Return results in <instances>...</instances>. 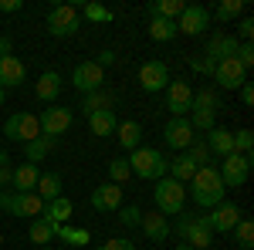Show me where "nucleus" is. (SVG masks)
Wrapping results in <instances>:
<instances>
[{
    "instance_id": "79ce46f5",
    "label": "nucleus",
    "mask_w": 254,
    "mask_h": 250,
    "mask_svg": "<svg viewBox=\"0 0 254 250\" xmlns=\"http://www.w3.org/2000/svg\"><path fill=\"white\" fill-rule=\"evenodd\" d=\"M119 223L122 227H139L142 223V210L139 206H119Z\"/></svg>"
},
{
    "instance_id": "58836bf2",
    "label": "nucleus",
    "mask_w": 254,
    "mask_h": 250,
    "mask_svg": "<svg viewBox=\"0 0 254 250\" xmlns=\"http://www.w3.org/2000/svg\"><path fill=\"white\" fill-rule=\"evenodd\" d=\"M187 155L193 159V166L200 169V166H207V159H210V149H207V142H203V139L196 135L193 142H190V149H187Z\"/></svg>"
},
{
    "instance_id": "3c124183",
    "label": "nucleus",
    "mask_w": 254,
    "mask_h": 250,
    "mask_svg": "<svg viewBox=\"0 0 254 250\" xmlns=\"http://www.w3.org/2000/svg\"><path fill=\"white\" fill-rule=\"evenodd\" d=\"M20 7H24L20 0H0V10H3V14H14V10H20Z\"/></svg>"
},
{
    "instance_id": "473e14b6",
    "label": "nucleus",
    "mask_w": 254,
    "mask_h": 250,
    "mask_svg": "<svg viewBox=\"0 0 254 250\" xmlns=\"http://www.w3.org/2000/svg\"><path fill=\"white\" fill-rule=\"evenodd\" d=\"M180 31H176V20H163V17H149V38L159 41V44H166V41H173Z\"/></svg>"
},
{
    "instance_id": "e433bc0d",
    "label": "nucleus",
    "mask_w": 254,
    "mask_h": 250,
    "mask_svg": "<svg viewBox=\"0 0 254 250\" xmlns=\"http://www.w3.org/2000/svg\"><path fill=\"white\" fill-rule=\"evenodd\" d=\"M129 176H132V169H129V159H112V162H109V183L122 186Z\"/></svg>"
},
{
    "instance_id": "72a5a7b5",
    "label": "nucleus",
    "mask_w": 254,
    "mask_h": 250,
    "mask_svg": "<svg viewBox=\"0 0 254 250\" xmlns=\"http://www.w3.org/2000/svg\"><path fill=\"white\" fill-rule=\"evenodd\" d=\"M183 0H156V3H149V17H163V20H176L183 14Z\"/></svg>"
},
{
    "instance_id": "7ed1b4c3",
    "label": "nucleus",
    "mask_w": 254,
    "mask_h": 250,
    "mask_svg": "<svg viewBox=\"0 0 254 250\" xmlns=\"http://www.w3.org/2000/svg\"><path fill=\"white\" fill-rule=\"evenodd\" d=\"M176 216H180V223H176V233H180V240H183L187 247L207 250L210 244H214V230H210L207 216H190V213H176Z\"/></svg>"
},
{
    "instance_id": "c9c22d12",
    "label": "nucleus",
    "mask_w": 254,
    "mask_h": 250,
    "mask_svg": "<svg viewBox=\"0 0 254 250\" xmlns=\"http://www.w3.org/2000/svg\"><path fill=\"white\" fill-rule=\"evenodd\" d=\"M231 233H234V240H237V247H241V250H251L254 247V223H251V220H244V216H241V220H237V227Z\"/></svg>"
},
{
    "instance_id": "864d4df0",
    "label": "nucleus",
    "mask_w": 254,
    "mask_h": 250,
    "mask_svg": "<svg viewBox=\"0 0 254 250\" xmlns=\"http://www.w3.org/2000/svg\"><path fill=\"white\" fill-rule=\"evenodd\" d=\"M3 98H7V92H3V88H0V105H3Z\"/></svg>"
},
{
    "instance_id": "aec40b11",
    "label": "nucleus",
    "mask_w": 254,
    "mask_h": 250,
    "mask_svg": "<svg viewBox=\"0 0 254 250\" xmlns=\"http://www.w3.org/2000/svg\"><path fill=\"white\" fill-rule=\"evenodd\" d=\"M10 216H41L44 213V200H41L38 193H14V200H10Z\"/></svg>"
},
{
    "instance_id": "f03ea898",
    "label": "nucleus",
    "mask_w": 254,
    "mask_h": 250,
    "mask_svg": "<svg viewBox=\"0 0 254 250\" xmlns=\"http://www.w3.org/2000/svg\"><path fill=\"white\" fill-rule=\"evenodd\" d=\"M217 108H220V98H217L214 88L193 92V105H190V125H193V132H210L214 129Z\"/></svg>"
},
{
    "instance_id": "a18cd8bd",
    "label": "nucleus",
    "mask_w": 254,
    "mask_h": 250,
    "mask_svg": "<svg viewBox=\"0 0 254 250\" xmlns=\"http://www.w3.org/2000/svg\"><path fill=\"white\" fill-rule=\"evenodd\" d=\"M237 38H241V44H251V38H254V20L251 17H244L237 24Z\"/></svg>"
},
{
    "instance_id": "13d9d810",
    "label": "nucleus",
    "mask_w": 254,
    "mask_h": 250,
    "mask_svg": "<svg viewBox=\"0 0 254 250\" xmlns=\"http://www.w3.org/2000/svg\"><path fill=\"white\" fill-rule=\"evenodd\" d=\"M0 125H3V122H0Z\"/></svg>"
},
{
    "instance_id": "4d7b16f0",
    "label": "nucleus",
    "mask_w": 254,
    "mask_h": 250,
    "mask_svg": "<svg viewBox=\"0 0 254 250\" xmlns=\"http://www.w3.org/2000/svg\"><path fill=\"white\" fill-rule=\"evenodd\" d=\"M0 244H3V233H0Z\"/></svg>"
},
{
    "instance_id": "ea45409f",
    "label": "nucleus",
    "mask_w": 254,
    "mask_h": 250,
    "mask_svg": "<svg viewBox=\"0 0 254 250\" xmlns=\"http://www.w3.org/2000/svg\"><path fill=\"white\" fill-rule=\"evenodd\" d=\"M251 146H254V132H251V129L234 132V152L237 155H251Z\"/></svg>"
},
{
    "instance_id": "f3484780",
    "label": "nucleus",
    "mask_w": 254,
    "mask_h": 250,
    "mask_svg": "<svg viewBox=\"0 0 254 250\" xmlns=\"http://www.w3.org/2000/svg\"><path fill=\"white\" fill-rule=\"evenodd\" d=\"M237 220H241V210H237L234 203H217L214 210L207 213V223H210V230L214 233H231L237 227Z\"/></svg>"
},
{
    "instance_id": "ddd939ff",
    "label": "nucleus",
    "mask_w": 254,
    "mask_h": 250,
    "mask_svg": "<svg viewBox=\"0 0 254 250\" xmlns=\"http://www.w3.org/2000/svg\"><path fill=\"white\" fill-rule=\"evenodd\" d=\"M139 85H142V92H149V95L166 92V85H170V68H166L163 61H146V64L139 68Z\"/></svg>"
},
{
    "instance_id": "cd10ccee",
    "label": "nucleus",
    "mask_w": 254,
    "mask_h": 250,
    "mask_svg": "<svg viewBox=\"0 0 254 250\" xmlns=\"http://www.w3.org/2000/svg\"><path fill=\"white\" fill-rule=\"evenodd\" d=\"M34 95H38L41 101H55V98L61 95V75L58 71H44V75L38 78V85H34Z\"/></svg>"
},
{
    "instance_id": "5701e85b",
    "label": "nucleus",
    "mask_w": 254,
    "mask_h": 250,
    "mask_svg": "<svg viewBox=\"0 0 254 250\" xmlns=\"http://www.w3.org/2000/svg\"><path fill=\"white\" fill-rule=\"evenodd\" d=\"M116 139L122 149H139V142H142V125H139L136 118H126V122H119L116 125Z\"/></svg>"
},
{
    "instance_id": "f8f14e48",
    "label": "nucleus",
    "mask_w": 254,
    "mask_h": 250,
    "mask_svg": "<svg viewBox=\"0 0 254 250\" xmlns=\"http://www.w3.org/2000/svg\"><path fill=\"white\" fill-rule=\"evenodd\" d=\"M210 24V14H207V7H200V3H187L183 7V14L176 17V31L180 34H187V38H196V34H203V27Z\"/></svg>"
},
{
    "instance_id": "6e6d98bb",
    "label": "nucleus",
    "mask_w": 254,
    "mask_h": 250,
    "mask_svg": "<svg viewBox=\"0 0 254 250\" xmlns=\"http://www.w3.org/2000/svg\"><path fill=\"white\" fill-rule=\"evenodd\" d=\"M38 250H51V247H38Z\"/></svg>"
},
{
    "instance_id": "4be33fe9",
    "label": "nucleus",
    "mask_w": 254,
    "mask_h": 250,
    "mask_svg": "<svg viewBox=\"0 0 254 250\" xmlns=\"http://www.w3.org/2000/svg\"><path fill=\"white\" fill-rule=\"evenodd\" d=\"M38 176H41V169L34 166V162H24V166H17V169H14L10 190H14V193H34V186H38Z\"/></svg>"
},
{
    "instance_id": "4c0bfd02",
    "label": "nucleus",
    "mask_w": 254,
    "mask_h": 250,
    "mask_svg": "<svg viewBox=\"0 0 254 250\" xmlns=\"http://www.w3.org/2000/svg\"><path fill=\"white\" fill-rule=\"evenodd\" d=\"M241 14H244V0H224L214 10L217 20H234V17H241Z\"/></svg>"
},
{
    "instance_id": "49530a36",
    "label": "nucleus",
    "mask_w": 254,
    "mask_h": 250,
    "mask_svg": "<svg viewBox=\"0 0 254 250\" xmlns=\"http://www.w3.org/2000/svg\"><path fill=\"white\" fill-rule=\"evenodd\" d=\"M190 68H193V71H203V75H214L217 61H210V58H190Z\"/></svg>"
},
{
    "instance_id": "dca6fc26",
    "label": "nucleus",
    "mask_w": 254,
    "mask_h": 250,
    "mask_svg": "<svg viewBox=\"0 0 254 250\" xmlns=\"http://www.w3.org/2000/svg\"><path fill=\"white\" fill-rule=\"evenodd\" d=\"M88 203L98 213H116L122 206V186H116V183H98L95 190H92V196H88Z\"/></svg>"
},
{
    "instance_id": "7c9ffc66",
    "label": "nucleus",
    "mask_w": 254,
    "mask_h": 250,
    "mask_svg": "<svg viewBox=\"0 0 254 250\" xmlns=\"http://www.w3.org/2000/svg\"><path fill=\"white\" fill-rule=\"evenodd\" d=\"M112 105H116V98L109 95L105 88L81 95V112H85V115H92V112H105V108H112Z\"/></svg>"
},
{
    "instance_id": "5fc2aeb1",
    "label": "nucleus",
    "mask_w": 254,
    "mask_h": 250,
    "mask_svg": "<svg viewBox=\"0 0 254 250\" xmlns=\"http://www.w3.org/2000/svg\"><path fill=\"white\" fill-rule=\"evenodd\" d=\"M176 250H193V247H187V244H180V247H176Z\"/></svg>"
},
{
    "instance_id": "a19ab883",
    "label": "nucleus",
    "mask_w": 254,
    "mask_h": 250,
    "mask_svg": "<svg viewBox=\"0 0 254 250\" xmlns=\"http://www.w3.org/2000/svg\"><path fill=\"white\" fill-rule=\"evenodd\" d=\"M85 17L88 20H95V24H109V20L116 17L109 7H102V3H85Z\"/></svg>"
},
{
    "instance_id": "393cba45",
    "label": "nucleus",
    "mask_w": 254,
    "mask_h": 250,
    "mask_svg": "<svg viewBox=\"0 0 254 250\" xmlns=\"http://www.w3.org/2000/svg\"><path fill=\"white\" fill-rule=\"evenodd\" d=\"M71 213H75V206H71V200H68V196H58V200L44 203V220H51L55 227L68 223V220H71Z\"/></svg>"
},
{
    "instance_id": "6e6552de",
    "label": "nucleus",
    "mask_w": 254,
    "mask_h": 250,
    "mask_svg": "<svg viewBox=\"0 0 254 250\" xmlns=\"http://www.w3.org/2000/svg\"><path fill=\"white\" fill-rule=\"evenodd\" d=\"M220 183H224V190H237V186H244V179L251 173V155H224V162H220Z\"/></svg>"
},
{
    "instance_id": "b1692460",
    "label": "nucleus",
    "mask_w": 254,
    "mask_h": 250,
    "mask_svg": "<svg viewBox=\"0 0 254 250\" xmlns=\"http://www.w3.org/2000/svg\"><path fill=\"white\" fill-rule=\"evenodd\" d=\"M142 233L149 237V240H166L170 237V220L163 216V213H142Z\"/></svg>"
},
{
    "instance_id": "2f4dec72",
    "label": "nucleus",
    "mask_w": 254,
    "mask_h": 250,
    "mask_svg": "<svg viewBox=\"0 0 254 250\" xmlns=\"http://www.w3.org/2000/svg\"><path fill=\"white\" fill-rule=\"evenodd\" d=\"M34 193H38L44 203L58 200V196H61V176H58V173H41V176H38V186H34Z\"/></svg>"
},
{
    "instance_id": "423d86ee",
    "label": "nucleus",
    "mask_w": 254,
    "mask_h": 250,
    "mask_svg": "<svg viewBox=\"0 0 254 250\" xmlns=\"http://www.w3.org/2000/svg\"><path fill=\"white\" fill-rule=\"evenodd\" d=\"M0 135H7L10 142H20V146H27L31 139H38L41 135V125H38V115H31V112H17V115H10L3 125H0Z\"/></svg>"
},
{
    "instance_id": "c85d7f7f",
    "label": "nucleus",
    "mask_w": 254,
    "mask_h": 250,
    "mask_svg": "<svg viewBox=\"0 0 254 250\" xmlns=\"http://www.w3.org/2000/svg\"><path fill=\"white\" fill-rule=\"evenodd\" d=\"M166 169H170V179H176L180 186H183V183H190V179H193V173H196L193 159H190L187 152H180L176 159H170V162H166Z\"/></svg>"
},
{
    "instance_id": "8fccbe9b",
    "label": "nucleus",
    "mask_w": 254,
    "mask_h": 250,
    "mask_svg": "<svg viewBox=\"0 0 254 250\" xmlns=\"http://www.w3.org/2000/svg\"><path fill=\"white\" fill-rule=\"evenodd\" d=\"M241 101H244V105H251V101H254V85H251V81L241 85Z\"/></svg>"
},
{
    "instance_id": "603ef678",
    "label": "nucleus",
    "mask_w": 254,
    "mask_h": 250,
    "mask_svg": "<svg viewBox=\"0 0 254 250\" xmlns=\"http://www.w3.org/2000/svg\"><path fill=\"white\" fill-rule=\"evenodd\" d=\"M7 54H14V41H10V38H0V58H7Z\"/></svg>"
},
{
    "instance_id": "412c9836",
    "label": "nucleus",
    "mask_w": 254,
    "mask_h": 250,
    "mask_svg": "<svg viewBox=\"0 0 254 250\" xmlns=\"http://www.w3.org/2000/svg\"><path fill=\"white\" fill-rule=\"evenodd\" d=\"M203 142H207V149H210V152H217L220 159L234 152V132H227V129H220V125H214L210 132L203 135Z\"/></svg>"
},
{
    "instance_id": "a878e982",
    "label": "nucleus",
    "mask_w": 254,
    "mask_h": 250,
    "mask_svg": "<svg viewBox=\"0 0 254 250\" xmlns=\"http://www.w3.org/2000/svg\"><path fill=\"white\" fill-rule=\"evenodd\" d=\"M55 233H58V227H55L51 220H44V216H34V220H31V227H27L31 244H38V247H48V244L55 240Z\"/></svg>"
},
{
    "instance_id": "f257e3e1",
    "label": "nucleus",
    "mask_w": 254,
    "mask_h": 250,
    "mask_svg": "<svg viewBox=\"0 0 254 250\" xmlns=\"http://www.w3.org/2000/svg\"><path fill=\"white\" fill-rule=\"evenodd\" d=\"M224 183H220V173H217L214 166H200L190 179V196H193L196 206H207V210H214L217 203H224Z\"/></svg>"
},
{
    "instance_id": "6ab92c4d",
    "label": "nucleus",
    "mask_w": 254,
    "mask_h": 250,
    "mask_svg": "<svg viewBox=\"0 0 254 250\" xmlns=\"http://www.w3.org/2000/svg\"><path fill=\"white\" fill-rule=\"evenodd\" d=\"M237 44L241 41L234 38V34H224V31H217V34H210V41H207V58L210 61H224V58H234L237 54Z\"/></svg>"
},
{
    "instance_id": "37998d69",
    "label": "nucleus",
    "mask_w": 254,
    "mask_h": 250,
    "mask_svg": "<svg viewBox=\"0 0 254 250\" xmlns=\"http://www.w3.org/2000/svg\"><path fill=\"white\" fill-rule=\"evenodd\" d=\"M10 179H14V166H10V155L0 152V190H10Z\"/></svg>"
},
{
    "instance_id": "a211bd4d",
    "label": "nucleus",
    "mask_w": 254,
    "mask_h": 250,
    "mask_svg": "<svg viewBox=\"0 0 254 250\" xmlns=\"http://www.w3.org/2000/svg\"><path fill=\"white\" fill-rule=\"evenodd\" d=\"M24 78H27V68H24L20 58H14V54L0 58V88H3V92H7V88H20Z\"/></svg>"
},
{
    "instance_id": "2eb2a0df",
    "label": "nucleus",
    "mask_w": 254,
    "mask_h": 250,
    "mask_svg": "<svg viewBox=\"0 0 254 250\" xmlns=\"http://www.w3.org/2000/svg\"><path fill=\"white\" fill-rule=\"evenodd\" d=\"M102 81H105V71L98 68L95 61H81L78 68L71 71V85L78 88L81 95H88V92H98V88H102Z\"/></svg>"
},
{
    "instance_id": "9d476101",
    "label": "nucleus",
    "mask_w": 254,
    "mask_h": 250,
    "mask_svg": "<svg viewBox=\"0 0 254 250\" xmlns=\"http://www.w3.org/2000/svg\"><path fill=\"white\" fill-rule=\"evenodd\" d=\"M193 139H196V132H193V125H190V118H170L166 129H163V142L170 149H176V152H187Z\"/></svg>"
},
{
    "instance_id": "09e8293b",
    "label": "nucleus",
    "mask_w": 254,
    "mask_h": 250,
    "mask_svg": "<svg viewBox=\"0 0 254 250\" xmlns=\"http://www.w3.org/2000/svg\"><path fill=\"white\" fill-rule=\"evenodd\" d=\"M98 68H102V71H105V68H109V64H116V51H102V54H98V61H95Z\"/></svg>"
},
{
    "instance_id": "c03bdc74",
    "label": "nucleus",
    "mask_w": 254,
    "mask_h": 250,
    "mask_svg": "<svg viewBox=\"0 0 254 250\" xmlns=\"http://www.w3.org/2000/svg\"><path fill=\"white\" fill-rule=\"evenodd\" d=\"M241 64H244V71H251L254 64V44H237V54H234Z\"/></svg>"
},
{
    "instance_id": "0eeeda50",
    "label": "nucleus",
    "mask_w": 254,
    "mask_h": 250,
    "mask_svg": "<svg viewBox=\"0 0 254 250\" xmlns=\"http://www.w3.org/2000/svg\"><path fill=\"white\" fill-rule=\"evenodd\" d=\"M44 27H48L51 38H71V34L81 27V17H78V10H75L71 3H58V7H51Z\"/></svg>"
},
{
    "instance_id": "bb28decb",
    "label": "nucleus",
    "mask_w": 254,
    "mask_h": 250,
    "mask_svg": "<svg viewBox=\"0 0 254 250\" xmlns=\"http://www.w3.org/2000/svg\"><path fill=\"white\" fill-rule=\"evenodd\" d=\"M119 125V118L112 108H105V112H92L88 115V129H92V135H98V139H105V135H112Z\"/></svg>"
},
{
    "instance_id": "f704fd0d",
    "label": "nucleus",
    "mask_w": 254,
    "mask_h": 250,
    "mask_svg": "<svg viewBox=\"0 0 254 250\" xmlns=\"http://www.w3.org/2000/svg\"><path fill=\"white\" fill-rule=\"evenodd\" d=\"M55 237H61V240H68L71 247H85V244H92V233H88V230H78V227H68V223H61Z\"/></svg>"
},
{
    "instance_id": "39448f33",
    "label": "nucleus",
    "mask_w": 254,
    "mask_h": 250,
    "mask_svg": "<svg viewBox=\"0 0 254 250\" xmlns=\"http://www.w3.org/2000/svg\"><path fill=\"white\" fill-rule=\"evenodd\" d=\"M153 200H156V213H163V216H176V213H183L187 190H183L176 179L163 176V179H156V186H153Z\"/></svg>"
},
{
    "instance_id": "20e7f679",
    "label": "nucleus",
    "mask_w": 254,
    "mask_h": 250,
    "mask_svg": "<svg viewBox=\"0 0 254 250\" xmlns=\"http://www.w3.org/2000/svg\"><path fill=\"white\" fill-rule=\"evenodd\" d=\"M166 155L159 152V149H149V146H139V149H132V155H129V169H132V176H139V179H163L166 176Z\"/></svg>"
},
{
    "instance_id": "9b49d317",
    "label": "nucleus",
    "mask_w": 254,
    "mask_h": 250,
    "mask_svg": "<svg viewBox=\"0 0 254 250\" xmlns=\"http://www.w3.org/2000/svg\"><path fill=\"white\" fill-rule=\"evenodd\" d=\"M38 125H41V135H51V139H58L71 129V108H64V105H55V108H44L38 115Z\"/></svg>"
},
{
    "instance_id": "4468645a",
    "label": "nucleus",
    "mask_w": 254,
    "mask_h": 250,
    "mask_svg": "<svg viewBox=\"0 0 254 250\" xmlns=\"http://www.w3.org/2000/svg\"><path fill=\"white\" fill-rule=\"evenodd\" d=\"M214 81L220 88L234 92V88H241L248 81V71H244V64L237 58H224V61H217V68H214Z\"/></svg>"
},
{
    "instance_id": "de8ad7c7",
    "label": "nucleus",
    "mask_w": 254,
    "mask_h": 250,
    "mask_svg": "<svg viewBox=\"0 0 254 250\" xmlns=\"http://www.w3.org/2000/svg\"><path fill=\"white\" fill-rule=\"evenodd\" d=\"M98 250H136V244H132V240H122V237H116V240H105Z\"/></svg>"
},
{
    "instance_id": "c756f323",
    "label": "nucleus",
    "mask_w": 254,
    "mask_h": 250,
    "mask_svg": "<svg viewBox=\"0 0 254 250\" xmlns=\"http://www.w3.org/2000/svg\"><path fill=\"white\" fill-rule=\"evenodd\" d=\"M55 146H58V139H51V135H38V139H31V142L24 146V159L38 166V162H41L48 152H51Z\"/></svg>"
},
{
    "instance_id": "1a4fd4ad",
    "label": "nucleus",
    "mask_w": 254,
    "mask_h": 250,
    "mask_svg": "<svg viewBox=\"0 0 254 250\" xmlns=\"http://www.w3.org/2000/svg\"><path fill=\"white\" fill-rule=\"evenodd\" d=\"M193 105V88L187 81H170L166 85V112L173 118H187Z\"/></svg>"
}]
</instances>
